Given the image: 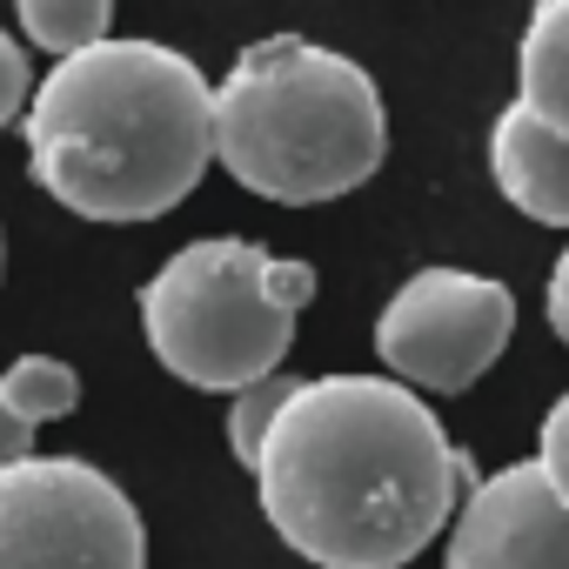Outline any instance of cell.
Wrapping results in <instances>:
<instances>
[{"mask_svg":"<svg viewBox=\"0 0 569 569\" xmlns=\"http://www.w3.org/2000/svg\"><path fill=\"white\" fill-rule=\"evenodd\" d=\"M476 469L436 409L396 376H309L281 402L254 496L268 529L316 569H402L469 502Z\"/></svg>","mask_w":569,"mask_h":569,"instance_id":"obj_1","label":"cell"},{"mask_svg":"<svg viewBox=\"0 0 569 569\" xmlns=\"http://www.w3.org/2000/svg\"><path fill=\"white\" fill-rule=\"evenodd\" d=\"M214 161V81L168 41L114 34L28 101V168L81 221H161Z\"/></svg>","mask_w":569,"mask_h":569,"instance_id":"obj_2","label":"cell"},{"mask_svg":"<svg viewBox=\"0 0 569 569\" xmlns=\"http://www.w3.org/2000/svg\"><path fill=\"white\" fill-rule=\"evenodd\" d=\"M389 154V108L349 54L268 34L214 81V161L261 201H336Z\"/></svg>","mask_w":569,"mask_h":569,"instance_id":"obj_3","label":"cell"},{"mask_svg":"<svg viewBox=\"0 0 569 569\" xmlns=\"http://www.w3.org/2000/svg\"><path fill=\"white\" fill-rule=\"evenodd\" d=\"M268 248L241 234H208L174 248L141 289V329L154 362L214 396H241L281 376L296 349V316L268 302Z\"/></svg>","mask_w":569,"mask_h":569,"instance_id":"obj_4","label":"cell"},{"mask_svg":"<svg viewBox=\"0 0 569 569\" xmlns=\"http://www.w3.org/2000/svg\"><path fill=\"white\" fill-rule=\"evenodd\" d=\"M0 569H148L134 496L81 456L0 469Z\"/></svg>","mask_w":569,"mask_h":569,"instance_id":"obj_5","label":"cell"},{"mask_svg":"<svg viewBox=\"0 0 569 569\" xmlns=\"http://www.w3.org/2000/svg\"><path fill=\"white\" fill-rule=\"evenodd\" d=\"M516 336L509 281L476 268H416L376 316V356L402 389L462 396Z\"/></svg>","mask_w":569,"mask_h":569,"instance_id":"obj_6","label":"cell"},{"mask_svg":"<svg viewBox=\"0 0 569 569\" xmlns=\"http://www.w3.org/2000/svg\"><path fill=\"white\" fill-rule=\"evenodd\" d=\"M442 569H569V509L536 462H509L469 489Z\"/></svg>","mask_w":569,"mask_h":569,"instance_id":"obj_7","label":"cell"},{"mask_svg":"<svg viewBox=\"0 0 569 569\" xmlns=\"http://www.w3.org/2000/svg\"><path fill=\"white\" fill-rule=\"evenodd\" d=\"M489 174L509 208H522L542 228L569 234V141L542 128L529 108H502L489 128Z\"/></svg>","mask_w":569,"mask_h":569,"instance_id":"obj_8","label":"cell"},{"mask_svg":"<svg viewBox=\"0 0 569 569\" xmlns=\"http://www.w3.org/2000/svg\"><path fill=\"white\" fill-rule=\"evenodd\" d=\"M516 108L569 141V0H542L516 54Z\"/></svg>","mask_w":569,"mask_h":569,"instance_id":"obj_9","label":"cell"},{"mask_svg":"<svg viewBox=\"0 0 569 569\" xmlns=\"http://www.w3.org/2000/svg\"><path fill=\"white\" fill-rule=\"evenodd\" d=\"M21 34L61 61L114 41V8L108 0H21Z\"/></svg>","mask_w":569,"mask_h":569,"instance_id":"obj_10","label":"cell"},{"mask_svg":"<svg viewBox=\"0 0 569 569\" xmlns=\"http://www.w3.org/2000/svg\"><path fill=\"white\" fill-rule=\"evenodd\" d=\"M0 396H8V409L21 422L41 429V422H61V416L81 409V376L61 356H21V362H8V376H0Z\"/></svg>","mask_w":569,"mask_h":569,"instance_id":"obj_11","label":"cell"},{"mask_svg":"<svg viewBox=\"0 0 569 569\" xmlns=\"http://www.w3.org/2000/svg\"><path fill=\"white\" fill-rule=\"evenodd\" d=\"M289 396H296V376H268V382L228 396V449H234V462L248 476H254L261 442H268V429H274V416H281V402H289Z\"/></svg>","mask_w":569,"mask_h":569,"instance_id":"obj_12","label":"cell"},{"mask_svg":"<svg viewBox=\"0 0 569 569\" xmlns=\"http://www.w3.org/2000/svg\"><path fill=\"white\" fill-rule=\"evenodd\" d=\"M536 469H542V482L562 496V509H569V389L549 402V416H542V429H536Z\"/></svg>","mask_w":569,"mask_h":569,"instance_id":"obj_13","label":"cell"},{"mask_svg":"<svg viewBox=\"0 0 569 569\" xmlns=\"http://www.w3.org/2000/svg\"><path fill=\"white\" fill-rule=\"evenodd\" d=\"M268 302H274L281 316H302V309L316 302V268L296 261V254H274V261H268Z\"/></svg>","mask_w":569,"mask_h":569,"instance_id":"obj_14","label":"cell"},{"mask_svg":"<svg viewBox=\"0 0 569 569\" xmlns=\"http://www.w3.org/2000/svg\"><path fill=\"white\" fill-rule=\"evenodd\" d=\"M28 54H21V41L0 28V128L8 121H28Z\"/></svg>","mask_w":569,"mask_h":569,"instance_id":"obj_15","label":"cell"},{"mask_svg":"<svg viewBox=\"0 0 569 569\" xmlns=\"http://www.w3.org/2000/svg\"><path fill=\"white\" fill-rule=\"evenodd\" d=\"M542 309H549V329H556V342L569 349V248L556 254V268H549V289H542Z\"/></svg>","mask_w":569,"mask_h":569,"instance_id":"obj_16","label":"cell"},{"mask_svg":"<svg viewBox=\"0 0 569 569\" xmlns=\"http://www.w3.org/2000/svg\"><path fill=\"white\" fill-rule=\"evenodd\" d=\"M34 456V422H21L14 409H8V396H0V469H14V462H28Z\"/></svg>","mask_w":569,"mask_h":569,"instance_id":"obj_17","label":"cell"}]
</instances>
